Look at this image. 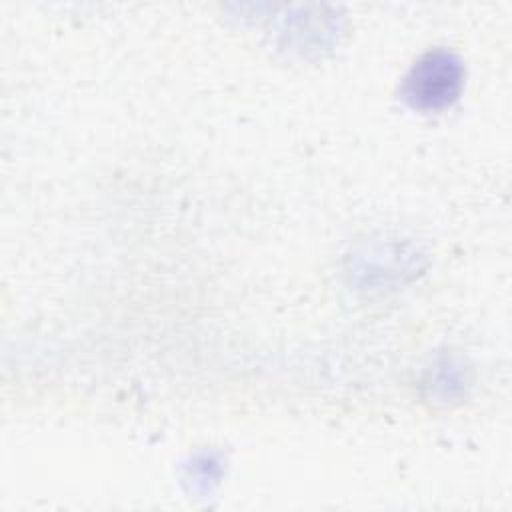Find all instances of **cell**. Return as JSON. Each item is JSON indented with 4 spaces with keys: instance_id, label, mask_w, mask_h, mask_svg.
I'll return each mask as SVG.
<instances>
[{
    "instance_id": "1",
    "label": "cell",
    "mask_w": 512,
    "mask_h": 512,
    "mask_svg": "<svg viewBox=\"0 0 512 512\" xmlns=\"http://www.w3.org/2000/svg\"><path fill=\"white\" fill-rule=\"evenodd\" d=\"M462 84V66L446 52H430L412 68L406 78L404 96L418 108H442L450 104Z\"/></svg>"
}]
</instances>
